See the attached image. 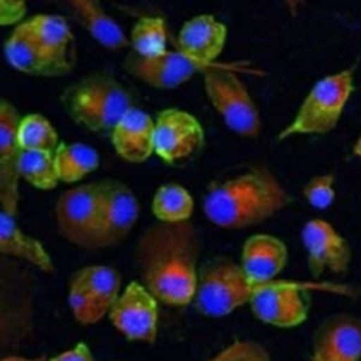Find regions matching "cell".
I'll return each mask as SVG.
<instances>
[{
  "label": "cell",
  "mask_w": 361,
  "mask_h": 361,
  "mask_svg": "<svg viewBox=\"0 0 361 361\" xmlns=\"http://www.w3.org/2000/svg\"><path fill=\"white\" fill-rule=\"evenodd\" d=\"M200 238L192 221L154 223L140 237L137 264L148 292L171 306L195 299Z\"/></svg>",
  "instance_id": "1"
},
{
  "label": "cell",
  "mask_w": 361,
  "mask_h": 361,
  "mask_svg": "<svg viewBox=\"0 0 361 361\" xmlns=\"http://www.w3.org/2000/svg\"><path fill=\"white\" fill-rule=\"evenodd\" d=\"M290 202L272 172L254 168L213 183L204 197L207 219L223 228H244L261 223Z\"/></svg>",
  "instance_id": "2"
},
{
  "label": "cell",
  "mask_w": 361,
  "mask_h": 361,
  "mask_svg": "<svg viewBox=\"0 0 361 361\" xmlns=\"http://www.w3.org/2000/svg\"><path fill=\"white\" fill-rule=\"evenodd\" d=\"M8 63L24 73L62 76L76 59L75 41L63 17L38 14L20 23L4 44Z\"/></svg>",
  "instance_id": "3"
},
{
  "label": "cell",
  "mask_w": 361,
  "mask_h": 361,
  "mask_svg": "<svg viewBox=\"0 0 361 361\" xmlns=\"http://www.w3.org/2000/svg\"><path fill=\"white\" fill-rule=\"evenodd\" d=\"M59 99L75 123L96 133L113 131L134 107L130 92L107 73L83 76L65 87Z\"/></svg>",
  "instance_id": "4"
},
{
  "label": "cell",
  "mask_w": 361,
  "mask_h": 361,
  "mask_svg": "<svg viewBox=\"0 0 361 361\" xmlns=\"http://www.w3.org/2000/svg\"><path fill=\"white\" fill-rule=\"evenodd\" d=\"M271 282L251 279L241 265L228 257L219 255L207 259L199 269L195 303L202 313L221 317L250 303Z\"/></svg>",
  "instance_id": "5"
},
{
  "label": "cell",
  "mask_w": 361,
  "mask_h": 361,
  "mask_svg": "<svg viewBox=\"0 0 361 361\" xmlns=\"http://www.w3.org/2000/svg\"><path fill=\"white\" fill-rule=\"evenodd\" d=\"M354 69H343L317 80L302 102L293 120L278 134L286 140L298 134H326L331 131L353 93Z\"/></svg>",
  "instance_id": "6"
},
{
  "label": "cell",
  "mask_w": 361,
  "mask_h": 361,
  "mask_svg": "<svg viewBox=\"0 0 361 361\" xmlns=\"http://www.w3.org/2000/svg\"><path fill=\"white\" fill-rule=\"evenodd\" d=\"M59 234L69 243L86 248H100L102 190L100 182H90L65 190L55 204Z\"/></svg>",
  "instance_id": "7"
},
{
  "label": "cell",
  "mask_w": 361,
  "mask_h": 361,
  "mask_svg": "<svg viewBox=\"0 0 361 361\" xmlns=\"http://www.w3.org/2000/svg\"><path fill=\"white\" fill-rule=\"evenodd\" d=\"M202 73L206 93L224 123L243 137H255L261 130L259 111L237 75L214 63Z\"/></svg>",
  "instance_id": "8"
},
{
  "label": "cell",
  "mask_w": 361,
  "mask_h": 361,
  "mask_svg": "<svg viewBox=\"0 0 361 361\" xmlns=\"http://www.w3.org/2000/svg\"><path fill=\"white\" fill-rule=\"evenodd\" d=\"M322 289L336 293H347L345 286L330 283H309L293 281H272L250 302L252 313L264 323L276 327H295L307 317L309 302L306 292Z\"/></svg>",
  "instance_id": "9"
},
{
  "label": "cell",
  "mask_w": 361,
  "mask_h": 361,
  "mask_svg": "<svg viewBox=\"0 0 361 361\" xmlns=\"http://www.w3.org/2000/svg\"><path fill=\"white\" fill-rule=\"evenodd\" d=\"M120 275L104 265H90L76 271L69 283V306L80 324L97 323L118 299Z\"/></svg>",
  "instance_id": "10"
},
{
  "label": "cell",
  "mask_w": 361,
  "mask_h": 361,
  "mask_svg": "<svg viewBox=\"0 0 361 361\" xmlns=\"http://www.w3.org/2000/svg\"><path fill=\"white\" fill-rule=\"evenodd\" d=\"M204 142L200 123L179 109L162 110L155 120L154 149L168 164H178L192 157Z\"/></svg>",
  "instance_id": "11"
},
{
  "label": "cell",
  "mask_w": 361,
  "mask_h": 361,
  "mask_svg": "<svg viewBox=\"0 0 361 361\" xmlns=\"http://www.w3.org/2000/svg\"><path fill=\"white\" fill-rule=\"evenodd\" d=\"M113 326L128 340L154 343L157 337L158 306L148 289L131 282L109 312Z\"/></svg>",
  "instance_id": "12"
},
{
  "label": "cell",
  "mask_w": 361,
  "mask_h": 361,
  "mask_svg": "<svg viewBox=\"0 0 361 361\" xmlns=\"http://www.w3.org/2000/svg\"><path fill=\"white\" fill-rule=\"evenodd\" d=\"M124 69L134 78L159 89H171L182 85L196 72L207 66L185 56L179 51H164L157 55H140L128 52L123 62Z\"/></svg>",
  "instance_id": "13"
},
{
  "label": "cell",
  "mask_w": 361,
  "mask_h": 361,
  "mask_svg": "<svg viewBox=\"0 0 361 361\" xmlns=\"http://www.w3.org/2000/svg\"><path fill=\"white\" fill-rule=\"evenodd\" d=\"M310 361H361V319L350 313L326 317L314 330Z\"/></svg>",
  "instance_id": "14"
},
{
  "label": "cell",
  "mask_w": 361,
  "mask_h": 361,
  "mask_svg": "<svg viewBox=\"0 0 361 361\" xmlns=\"http://www.w3.org/2000/svg\"><path fill=\"white\" fill-rule=\"evenodd\" d=\"M302 243L307 252V267L314 278L324 271L341 274L348 269L351 250L345 238L326 220H309L302 228Z\"/></svg>",
  "instance_id": "15"
},
{
  "label": "cell",
  "mask_w": 361,
  "mask_h": 361,
  "mask_svg": "<svg viewBox=\"0 0 361 361\" xmlns=\"http://www.w3.org/2000/svg\"><path fill=\"white\" fill-rule=\"evenodd\" d=\"M21 117L8 100L0 103V203L1 212L16 217L18 203L20 157L18 140Z\"/></svg>",
  "instance_id": "16"
},
{
  "label": "cell",
  "mask_w": 361,
  "mask_h": 361,
  "mask_svg": "<svg viewBox=\"0 0 361 361\" xmlns=\"http://www.w3.org/2000/svg\"><path fill=\"white\" fill-rule=\"evenodd\" d=\"M102 190V240L100 248L121 243L138 219V202L131 189L117 179H103Z\"/></svg>",
  "instance_id": "17"
},
{
  "label": "cell",
  "mask_w": 361,
  "mask_h": 361,
  "mask_svg": "<svg viewBox=\"0 0 361 361\" xmlns=\"http://www.w3.org/2000/svg\"><path fill=\"white\" fill-rule=\"evenodd\" d=\"M226 38V25L213 16L202 14L183 24L178 34L176 47L185 56L204 65H213V61L223 51Z\"/></svg>",
  "instance_id": "18"
},
{
  "label": "cell",
  "mask_w": 361,
  "mask_h": 361,
  "mask_svg": "<svg viewBox=\"0 0 361 361\" xmlns=\"http://www.w3.org/2000/svg\"><path fill=\"white\" fill-rule=\"evenodd\" d=\"M155 121L142 110H128L111 131V142L116 152L128 162L147 161L154 149Z\"/></svg>",
  "instance_id": "19"
},
{
  "label": "cell",
  "mask_w": 361,
  "mask_h": 361,
  "mask_svg": "<svg viewBox=\"0 0 361 361\" xmlns=\"http://www.w3.org/2000/svg\"><path fill=\"white\" fill-rule=\"evenodd\" d=\"M286 259V245L271 234H254L243 245L241 267L257 282L274 281L283 269Z\"/></svg>",
  "instance_id": "20"
},
{
  "label": "cell",
  "mask_w": 361,
  "mask_h": 361,
  "mask_svg": "<svg viewBox=\"0 0 361 361\" xmlns=\"http://www.w3.org/2000/svg\"><path fill=\"white\" fill-rule=\"evenodd\" d=\"M68 7L75 20L103 47L109 49H120L128 45V39L123 30L97 1L72 0L68 3Z\"/></svg>",
  "instance_id": "21"
},
{
  "label": "cell",
  "mask_w": 361,
  "mask_h": 361,
  "mask_svg": "<svg viewBox=\"0 0 361 361\" xmlns=\"http://www.w3.org/2000/svg\"><path fill=\"white\" fill-rule=\"evenodd\" d=\"M0 250L3 254L28 261L44 272L54 271L52 261L42 244L34 237L23 233L17 226L14 216L6 212L0 213Z\"/></svg>",
  "instance_id": "22"
},
{
  "label": "cell",
  "mask_w": 361,
  "mask_h": 361,
  "mask_svg": "<svg viewBox=\"0 0 361 361\" xmlns=\"http://www.w3.org/2000/svg\"><path fill=\"white\" fill-rule=\"evenodd\" d=\"M99 165L97 152L82 142H61L55 151V166L62 182H76L94 171Z\"/></svg>",
  "instance_id": "23"
},
{
  "label": "cell",
  "mask_w": 361,
  "mask_h": 361,
  "mask_svg": "<svg viewBox=\"0 0 361 361\" xmlns=\"http://www.w3.org/2000/svg\"><path fill=\"white\" fill-rule=\"evenodd\" d=\"M193 212L190 193L178 183L161 186L152 199V213L162 223L189 221Z\"/></svg>",
  "instance_id": "24"
},
{
  "label": "cell",
  "mask_w": 361,
  "mask_h": 361,
  "mask_svg": "<svg viewBox=\"0 0 361 361\" xmlns=\"http://www.w3.org/2000/svg\"><path fill=\"white\" fill-rule=\"evenodd\" d=\"M20 176L38 189H52L59 178L55 166V154L47 151L23 149L20 157Z\"/></svg>",
  "instance_id": "25"
},
{
  "label": "cell",
  "mask_w": 361,
  "mask_h": 361,
  "mask_svg": "<svg viewBox=\"0 0 361 361\" xmlns=\"http://www.w3.org/2000/svg\"><path fill=\"white\" fill-rule=\"evenodd\" d=\"M18 140L23 149L47 151L52 154H55L61 144L56 130L41 114H28L21 118Z\"/></svg>",
  "instance_id": "26"
},
{
  "label": "cell",
  "mask_w": 361,
  "mask_h": 361,
  "mask_svg": "<svg viewBox=\"0 0 361 361\" xmlns=\"http://www.w3.org/2000/svg\"><path fill=\"white\" fill-rule=\"evenodd\" d=\"M133 51L140 55H157L166 51L165 23L159 17L140 18L130 34Z\"/></svg>",
  "instance_id": "27"
},
{
  "label": "cell",
  "mask_w": 361,
  "mask_h": 361,
  "mask_svg": "<svg viewBox=\"0 0 361 361\" xmlns=\"http://www.w3.org/2000/svg\"><path fill=\"white\" fill-rule=\"evenodd\" d=\"M210 361H271L268 351L257 341L240 340L220 351Z\"/></svg>",
  "instance_id": "28"
},
{
  "label": "cell",
  "mask_w": 361,
  "mask_h": 361,
  "mask_svg": "<svg viewBox=\"0 0 361 361\" xmlns=\"http://www.w3.org/2000/svg\"><path fill=\"white\" fill-rule=\"evenodd\" d=\"M303 195L310 206L326 209L334 200V176L331 173L317 175L312 178L303 188Z\"/></svg>",
  "instance_id": "29"
},
{
  "label": "cell",
  "mask_w": 361,
  "mask_h": 361,
  "mask_svg": "<svg viewBox=\"0 0 361 361\" xmlns=\"http://www.w3.org/2000/svg\"><path fill=\"white\" fill-rule=\"evenodd\" d=\"M25 14V3L24 1H11L1 0L0 1V24L11 25L18 23Z\"/></svg>",
  "instance_id": "30"
},
{
  "label": "cell",
  "mask_w": 361,
  "mask_h": 361,
  "mask_svg": "<svg viewBox=\"0 0 361 361\" xmlns=\"http://www.w3.org/2000/svg\"><path fill=\"white\" fill-rule=\"evenodd\" d=\"M49 361H94V358L89 347L85 343H79L72 350L63 351L51 358Z\"/></svg>",
  "instance_id": "31"
},
{
  "label": "cell",
  "mask_w": 361,
  "mask_h": 361,
  "mask_svg": "<svg viewBox=\"0 0 361 361\" xmlns=\"http://www.w3.org/2000/svg\"><path fill=\"white\" fill-rule=\"evenodd\" d=\"M1 361H47V358L45 357L25 358V357H18V355H10V357H4Z\"/></svg>",
  "instance_id": "32"
},
{
  "label": "cell",
  "mask_w": 361,
  "mask_h": 361,
  "mask_svg": "<svg viewBox=\"0 0 361 361\" xmlns=\"http://www.w3.org/2000/svg\"><path fill=\"white\" fill-rule=\"evenodd\" d=\"M354 154L361 159V134H360L358 140H357L355 144H354Z\"/></svg>",
  "instance_id": "33"
}]
</instances>
